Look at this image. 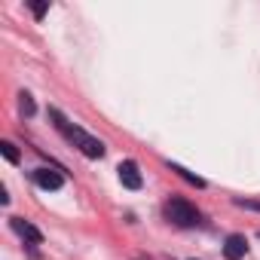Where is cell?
<instances>
[{
  "mask_svg": "<svg viewBox=\"0 0 260 260\" xmlns=\"http://www.w3.org/2000/svg\"><path fill=\"white\" fill-rule=\"evenodd\" d=\"M49 116L55 119V128H58V132L74 144V147H80V153L83 156H89V159H101L104 153H107V147H104V141H98V138H92L89 132H83V128L80 125H71L64 116H61V110H49Z\"/></svg>",
  "mask_w": 260,
  "mask_h": 260,
  "instance_id": "obj_1",
  "label": "cell"
},
{
  "mask_svg": "<svg viewBox=\"0 0 260 260\" xmlns=\"http://www.w3.org/2000/svg\"><path fill=\"white\" fill-rule=\"evenodd\" d=\"M166 217L175 223V226H196L199 223V211H196V205H190L187 199H181V196H172L169 202H166Z\"/></svg>",
  "mask_w": 260,
  "mask_h": 260,
  "instance_id": "obj_2",
  "label": "cell"
},
{
  "mask_svg": "<svg viewBox=\"0 0 260 260\" xmlns=\"http://www.w3.org/2000/svg\"><path fill=\"white\" fill-rule=\"evenodd\" d=\"M116 172H119V181H122V187H125V190H141L144 178H141V169H138V162H135V159H122Z\"/></svg>",
  "mask_w": 260,
  "mask_h": 260,
  "instance_id": "obj_3",
  "label": "cell"
},
{
  "mask_svg": "<svg viewBox=\"0 0 260 260\" xmlns=\"http://www.w3.org/2000/svg\"><path fill=\"white\" fill-rule=\"evenodd\" d=\"M10 226H13L16 236H22V239L31 242V245H40V242H43V233H40L34 223H28L25 217H10Z\"/></svg>",
  "mask_w": 260,
  "mask_h": 260,
  "instance_id": "obj_4",
  "label": "cell"
},
{
  "mask_svg": "<svg viewBox=\"0 0 260 260\" xmlns=\"http://www.w3.org/2000/svg\"><path fill=\"white\" fill-rule=\"evenodd\" d=\"M245 251H248V239L245 236H239V233L226 236V242H223V257L226 260H242Z\"/></svg>",
  "mask_w": 260,
  "mask_h": 260,
  "instance_id": "obj_5",
  "label": "cell"
},
{
  "mask_svg": "<svg viewBox=\"0 0 260 260\" xmlns=\"http://www.w3.org/2000/svg\"><path fill=\"white\" fill-rule=\"evenodd\" d=\"M34 181H37V187H43V190H61V187H64L61 172H52V169H37V172H34Z\"/></svg>",
  "mask_w": 260,
  "mask_h": 260,
  "instance_id": "obj_6",
  "label": "cell"
},
{
  "mask_svg": "<svg viewBox=\"0 0 260 260\" xmlns=\"http://www.w3.org/2000/svg\"><path fill=\"white\" fill-rule=\"evenodd\" d=\"M169 169H172V172H175V175H181V178H184V181H187V184H193V187H199V190H202V187H205V181H202V178H199V175H193V172H187V169H184V166H178V162H169Z\"/></svg>",
  "mask_w": 260,
  "mask_h": 260,
  "instance_id": "obj_7",
  "label": "cell"
},
{
  "mask_svg": "<svg viewBox=\"0 0 260 260\" xmlns=\"http://www.w3.org/2000/svg\"><path fill=\"white\" fill-rule=\"evenodd\" d=\"M0 153H4V156H7V162H13V166L19 162V150H16V144H13V141H0Z\"/></svg>",
  "mask_w": 260,
  "mask_h": 260,
  "instance_id": "obj_8",
  "label": "cell"
},
{
  "mask_svg": "<svg viewBox=\"0 0 260 260\" xmlns=\"http://www.w3.org/2000/svg\"><path fill=\"white\" fill-rule=\"evenodd\" d=\"M19 98H22V101H19V107H22V113H25V116H34V113H37V104H34V98H31L28 92H22Z\"/></svg>",
  "mask_w": 260,
  "mask_h": 260,
  "instance_id": "obj_9",
  "label": "cell"
},
{
  "mask_svg": "<svg viewBox=\"0 0 260 260\" xmlns=\"http://www.w3.org/2000/svg\"><path fill=\"white\" fill-rule=\"evenodd\" d=\"M236 208H248V211H260V199H233Z\"/></svg>",
  "mask_w": 260,
  "mask_h": 260,
  "instance_id": "obj_10",
  "label": "cell"
},
{
  "mask_svg": "<svg viewBox=\"0 0 260 260\" xmlns=\"http://www.w3.org/2000/svg\"><path fill=\"white\" fill-rule=\"evenodd\" d=\"M46 10H49L46 0H37V4H31V13H34L37 19H43V16H46Z\"/></svg>",
  "mask_w": 260,
  "mask_h": 260,
  "instance_id": "obj_11",
  "label": "cell"
}]
</instances>
